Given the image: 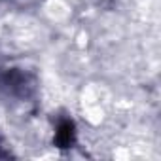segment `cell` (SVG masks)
<instances>
[{"label":"cell","instance_id":"cell-1","mask_svg":"<svg viewBox=\"0 0 161 161\" xmlns=\"http://www.w3.org/2000/svg\"><path fill=\"white\" fill-rule=\"evenodd\" d=\"M36 86L34 74L23 68H8L0 72V93L8 99L29 101L34 97Z\"/></svg>","mask_w":161,"mask_h":161},{"label":"cell","instance_id":"cell-3","mask_svg":"<svg viewBox=\"0 0 161 161\" xmlns=\"http://www.w3.org/2000/svg\"><path fill=\"white\" fill-rule=\"evenodd\" d=\"M12 153H10V150H6V146H4V142H2V138H0V159H6V157H10Z\"/></svg>","mask_w":161,"mask_h":161},{"label":"cell","instance_id":"cell-2","mask_svg":"<svg viewBox=\"0 0 161 161\" xmlns=\"http://www.w3.org/2000/svg\"><path fill=\"white\" fill-rule=\"evenodd\" d=\"M78 140V131L76 123L70 116H61L55 123V135H53V144L59 150H70L76 146Z\"/></svg>","mask_w":161,"mask_h":161}]
</instances>
